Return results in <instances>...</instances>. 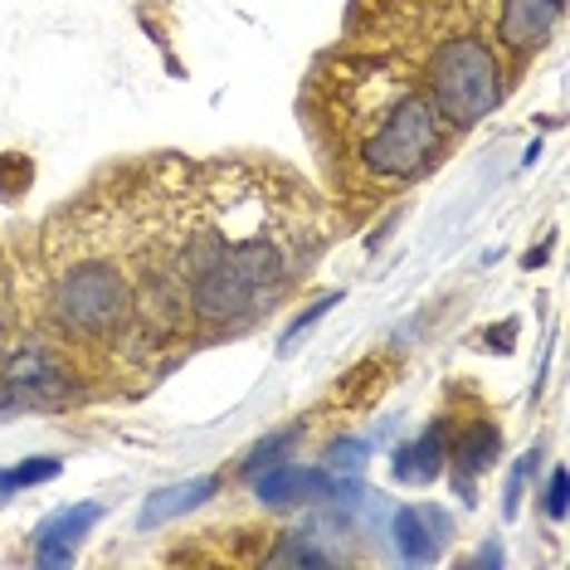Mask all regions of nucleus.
<instances>
[{"label":"nucleus","instance_id":"nucleus-1","mask_svg":"<svg viewBox=\"0 0 570 570\" xmlns=\"http://www.w3.org/2000/svg\"><path fill=\"white\" fill-rule=\"evenodd\" d=\"M322 118L346 166L371 186H400L444 157V118L410 73L391 63H342L327 79Z\"/></svg>","mask_w":570,"mask_h":570},{"label":"nucleus","instance_id":"nucleus-2","mask_svg":"<svg viewBox=\"0 0 570 570\" xmlns=\"http://www.w3.org/2000/svg\"><path fill=\"white\" fill-rule=\"evenodd\" d=\"M55 313L63 336L79 342H122L137 322V288L132 274L108 254H79L55 278Z\"/></svg>","mask_w":570,"mask_h":570},{"label":"nucleus","instance_id":"nucleus-3","mask_svg":"<svg viewBox=\"0 0 570 570\" xmlns=\"http://www.w3.org/2000/svg\"><path fill=\"white\" fill-rule=\"evenodd\" d=\"M424 83H430V102L439 108V118L453 127H473L502 102V63L488 40L453 35L424 59Z\"/></svg>","mask_w":570,"mask_h":570},{"label":"nucleus","instance_id":"nucleus-4","mask_svg":"<svg viewBox=\"0 0 570 570\" xmlns=\"http://www.w3.org/2000/svg\"><path fill=\"white\" fill-rule=\"evenodd\" d=\"M258 502H317V498H361L356 483H336V478L303 469V463H268V473H258Z\"/></svg>","mask_w":570,"mask_h":570},{"label":"nucleus","instance_id":"nucleus-5","mask_svg":"<svg viewBox=\"0 0 570 570\" xmlns=\"http://www.w3.org/2000/svg\"><path fill=\"white\" fill-rule=\"evenodd\" d=\"M98 517H102V502H79V508H63L49 522H40V531H35V561L49 570L69 566L73 547L98 527Z\"/></svg>","mask_w":570,"mask_h":570},{"label":"nucleus","instance_id":"nucleus-6","mask_svg":"<svg viewBox=\"0 0 570 570\" xmlns=\"http://www.w3.org/2000/svg\"><path fill=\"white\" fill-rule=\"evenodd\" d=\"M566 0H502L498 40L508 49H537L561 20Z\"/></svg>","mask_w":570,"mask_h":570},{"label":"nucleus","instance_id":"nucleus-7","mask_svg":"<svg viewBox=\"0 0 570 570\" xmlns=\"http://www.w3.org/2000/svg\"><path fill=\"white\" fill-rule=\"evenodd\" d=\"M6 385L20 400H35V405H49V400L69 395V375L55 366V356L40 352V346H24V352L6 366Z\"/></svg>","mask_w":570,"mask_h":570},{"label":"nucleus","instance_id":"nucleus-8","mask_svg":"<svg viewBox=\"0 0 570 570\" xmlns=\"http://www.w3.org/2000/svg\"><path fill=\"white\" fill-rule=\"evenodd\" d=\"M449 537V517L434 508H405L395 512V551L410 566H434L439 561V541Z\"/></svg>","mask_w":570,"mask_h":570},{"label":"nucleus","instance_id":"nucleus-9","mask_svg":"<svg viewBox=\"0 0 570 570\" xmlns=\"http://www.w3.org/2000/svg\"><path fill=\"white\" fill-rule=\"evenodd\" d=\"M502 453V430L498 424H469L459 439H453V483H463V502H473V478L488 473Z\"/></svg>","mask_w":570,"mask_h":570},{"label":"nucleus","instance_id":"nucleus-10","mask_svg":"<svg viewBox=\"0 0 570 570\" xmlns=\"http://www.w3.org/2000/svg\"><path fill=\"white\" fill-rule=\"evenodd\" d=\"M444 453H449L444 424H430V430L414 439V444H405V449L395 453V478H400V483H410V488L434 483L439 469H444Z\"/></svg>","mask_w":570,"mask_h":570},{"label":"nucleus","instance_id":"nucleus-11","mask_svg":"<svg viewBox=\"0 0 570 570\" xmlns=\"http://www.w3.org/2000/svg\"><path fill=\"white\" fill-rule=\"evenodd\" d=\"M219 488H225L219 478H190V483L161 488L157 498H147V508H141L137 522L141 527H161V522H171V517H180V512H196L200 502H210Z\"/></svg>","mask_w":570,"mask_h":570},{"label":"nucleus","instance_id":"nucleus-12","mask_svg":"<svg viewBox=\"0 0 570 570\" xmlns=\"http://www.w3.org/2000/svg\"><path fill=\"white\" fill-rule=\"evenodd\" d=\"M268 566H336V556L317 547L313 531H283V547L268 551Z\"/></svg>","mask_w":570,"mask_h":570},{"label":"nucleus","instance_id":"nucleus-13","mask_svg":"<svg viewBox=\"0 0 570 570\" xmlns=\"http://www.w3.org/2000/svg\"><path fill=\"white\" fill-rule=\"evenodd\" d=\"M30 180H35V161L24 157V151H6V157H0V196L6 200H16Z\"/></svg>","mask_w":570,"mask_h":570},{"label":"nucleus","instance_id":"nucleus-14","mask_svg":"<svg viewBox=\"0 0 570 570\" xmlns=\"http://www.w3.org/2000/svg\"><path fill=\"white\" fill-rule=\"evenodd\" d=\"M59 473V459H35V463H20L16 473H6V492L10 488H30V483H45V478Z\"/></svg>","mask_w":570,"mask_h":570},{"label":"nucleus","instance_id":"nucleus-15","mask_svg":"<svg viewBox=\"0 0 570 570\" xmlns=\"http://www.w3.org/2000/svg\"><path fill=\"white\" fill-rule=\"evenodd\" d=\"M361 463H366V444L361 439H342L327 453V469H361Z\"/></svg>","mask_w":570,"mask_h":570},{"label":"nucleus","instance_id":"nucleus-16","mask_svg":"<svg viewBox=\"0 0 570 570\" xmlns=\"http://www.w3.org/2000/svg\"><path fill=\"white\" fill-rule=\"evenodd\" d=\"M541 463V453L531 449L522 463H517V473H512V483H508V512H517V502H522V488H527V478H531V469Z\"/></svg>","mask_w":570,"mask_h":570},{"label":"nucleus","instance_id":"nucleus-17","mask_svg":"<svg viewBox=\"0 0 570 570\" xmlns=\"http://www.w3.org/2000/svg\"><path fill=\"white\" fill-rule=\"evenodd\" d=\"M293 439H297V430H283V434H274V439H268V444H258V449H254V459H249V473L258 469V463H278L274 453H283V449L293 444Z\"/></svg>","mask_w":570,"mask_h":570},{"label":"nucleus","instance_id":"nucleus-18","mask_svg":"<svg viewBox=\"0 0 570 570\" xmlns=\"http://www.w3.org/2000/svg\"><path fill=\"white\" fill-rule=\"evenodd\" d=\"M547 512L556 517V522H561V517H566V473H556V478H551V492H547Z\"/></svg>","mask_w":570,"mask_h":570}]
</instances>
